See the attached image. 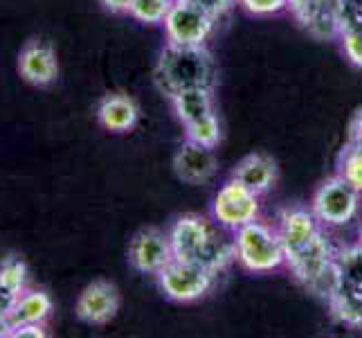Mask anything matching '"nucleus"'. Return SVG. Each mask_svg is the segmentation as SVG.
<instances>
[{"label":"nucleus","instance_id":"obj_1","mask_svg":"<svg viewBox=\"0 0 362 338\" xmlns=\"http://www.w3.org/2000/svg\"><path fill=\"white\" fill-rule=\"evenodd\" d=\"M169 242L176 259L196 261L211 273H223L232 261H236L234 237L228 240L218 230V223L214 219H207L203 215H180L169 228Z\"/></svg>","mask_w":362,"mask_h":338},{"label":"nucleus","instance_id":"obj_2","mask_svg":"<svg viewBox=\"0 0 362 338\" xmlns=\"http://www.w3.org/2000/svg\"><path fill=\"white\" fill-rule=\"evenodd\" d=\"M153 77L158 89L171 99L173 95L192 89L216 91L218 66L205 45H176L167 41L156 64Z\"/></svg>","mask_w":362,"mask_h":338},{"label":"nucleus","instance_id":"obj_3","mask_svg":"<svg viewBox=\"0 0 362 338\" xmlns=\"http://www.w3.org/2000/svg\"><path fill=\"white\" fill-rule=\"evenodd\" d=\"M173 113L185 129L187 140L201 142L207 147H218L221 142V120L216 116L214 91L211 89H192L173 95Z\"/></svg>","mask_w":362,"mask_h":338},{"label":"nucleus","instance_id":"obj_4","mask_svg":"<svg viewBox=\"0 0 362 338\" xmlns=\"http://www.w3.org/2000/svg\"><path fill=\"white\" fill-rule=\"evenodd\" d=\"M236 261L250 273H270L286 264L284 244L277 228L252 221L234 232Z\"/></svg>","mask_w":362,"mask_h":338},{"label":"nucleus","instance_id":"obj_5","mask_svg":"<svg viewBox=\"0 0 362 338\" xmlns=\"http://www.w3.org/2000/svg\"><path fill=\"white\" fill-rule=\"evenodd\" d=\"M156 278H158L160 291L169 300L187 305V303H196V300L205 298L211 291V286H214L218 275L201 264H196V261L173 257Z\"/></svg>","mask_w":362,"mask_h":338},{"label":"nucleus","instance_id":"obj_6","mask_svg":"<svg viewBox=\"0 0 362 338\" xmlns=\"http://www.w3.org/2000/svg\"><path fill=\"white\" fill-rule=\"evenodd\" d=\"M358 208L360 192L338 174L322 181L310 201V212L324 228H340V225L351 223L358 215Z\"/></svg>","mask_w":362,"mask_h":338},{"label":"nucleus","instance_id":"obj_7","mask_svg":"<svg viewBox=\"0 0 362 338\" xmlns=\"http://www.w3.org/2000/svg\"><path fill=\"white\" fill-rule=\"evenodd\" d=\"M259 217V194L247 190L245 185L230 176L228 183L216 192L214 203H211V219L221 228L236 232L243 225L252 223Z\"/></svg>","mask_w":362,"mask_h":338},{"label":"nucleus","instance_id":"obj_8","mask_svg":"<svg viewBox=\"0 0 362 338\" xmlns=\"http://www.w3.org/2000/svg\"><path fill=\"white\" fill-rule=\"evenodd\" d=\"M165 34L169 43L176 45H205L214 32L216 18L187 0H173L165 16Z\"/></svg>","mask_w":362,"mask_h":338},{"label":"nucleus","instance_id":"obj_9","mask_svg":"<svg viewBox=\"0 0 362 338\" xmlns=\"http://www.w3.org/2000/svg\"><path fill=\"white\" fill-rule=\"evenodd\" d=\"M129 264L142 275H158L173 259L169 235L158 228H142L129 242Z\"/></svg>","mask_w":362,"mask_h":338},{"label":"nucleus","instance_id":"obj_10","mask_svg":"<svg viewBox=\"0 0 362 338\" xmlns=\"http://www.w3.org/2000/svg\"><path fill=\"white\" fill-rule=\"evenodd\" d=\"M119 303V291L113 282L95 280L79 293L77 305H74V316L86 325L102 327L117 316Z\"/></svg>","mask_w":362,"mask_h":338},{"label":"nucleus","instance_id":"obj_11","mask_svg":"<svg viewBox=\"0 0 362 338\" xmlns=\"http://www.w3.org/2000/svg\"><path fill=\"white\" fill-rule=\"evenodd\" d=\"M218 169V160L214 154V147H207L201 142L187 140L180 142L178 152L173 154V171L187 185H205L214 179Z\"/></svg>","mask_w":362,"mask_h":338},{"label":"nucleus","instance_id":"obj_12","mask_svg":"<svg viewBox=\"0 0 362 338\" xmlns=\"http://www.w3.org/2000/svg\"><path fill=\"white\" fill-rule=\"evenodd\" d=\"M18 74L39 89L54 84L59 77V59L52 45L43 41H30L18 55Z\"/></svg>","mask_w":362,"mask_h":338},{"label":"nucleus","instance_id":"obj_13","mask_svg":"<svg viewBox=\"0 0 362 338\" xmlns=\"http://www.w3.org/2000/svg\"><path fill=\"white\" fill-rule=\"evenodd\" d=\"M297 23L317 41H333L340 39L346 25L342 0H317V3L306 9Z\"/></svg>","mask_w":362,"mask_h":338},{"label":"nucleus","instance_id":"obj_14","mask_svg":"<svg viewBox=\"0 0 362 338\" xmlns=\"http://www.w3.org/2000/svg\"><path fill=\"white\" fill-rule=\"evenodd\" d=\"M140 120V108L127 93H108L97 104V122L110 133H129Z\"/></svg>","mask_w":362,"mask_h":338},{"label":"nucleus","instance_id":"obj_15","mask_svg":"<svg viewBox=\"0 0 362 338\" xmlns=\"http://www.w3.org/2000/svg\"><path fill=\"white\" fill-rule=\"evenodd\" d=\"M232 179L261 196L270 192L277 183V162L268 154H250L236 162Z\"/></svg>","mask_w":362,"mask_h":338},{"label":"nucleus","instance_id":"obj_16","mask_svg":"<svg viewBox=\"0 0 362 338\" xmlns=\"http://www.w3.org/2000/svg\"><path fill=\"white\" fill-rule=\"evenodd\" d=\"M52 309H54L52 298L43 289H25L16 300L14 311H11V320H14V325H23V322L45 325L47 318L52 316Z\"/></svg>","mask_w":362,"mask_h":338},{"label":"nucleus","instance_id":"obj_17","mask_svg":"<svg viewBox=\"0 0 362 338\" xmlns=\"http://www.w3.org/2000/svg\"><path fill=\"white\" fill-rule=\"evenodd\" d=\"M335 269H338V282L349 289L362 291V246H349L335 250Z\"/></svg>","mask_w":362,"mask_h":338},{"label":"nucleus","instance_id":"obj_18","mask_svg":"<svg viewBox=\"0 0 362 338\" xmlns=\"http://www.w3.org/2000/svg\"><path fill=\"white\" fill-rule=\"evenodd\" d=\"M338 176H342L349 185H354L362 194V149L354 145H344L338 156Z\"/></svg>","mask_w":362,"mask_h":338},{"label":"nucleus","instance_id":"obj_19","mask_svg":"<svg viewBox=\"0 0 362 338\" xmlns=\"http://www.w3.org/2000/svg\"><path fill=\"white\" fill-rule=\"evenodd\" d=\"M173 0H133L129 16L144 25H160L165 23L167 11L171 9Z\"/></svg>","mask_w":362,"mask_h":338},{"label":"nucleus","instance_id":"obj_20","mask_svg":"<svg viewBox=\"0 0 362 338\" xmlns=\"http://www.w3.org/2000/svg\"><path fill=\"white\" fill-rule=\"evenodd\" d=\"M338 41L342 43L344 57L351 61L356 68H362V23L349 21Z\"/></svg>","mask_w":362,"mask_h":338},{"label":"nucleus","instance_id":"obj_21","mask_svg":"<svg viewBox=\"0 0 362 338\" xmlns=\"http://www.w3.org/2000/svg\"><path fill=\"white\" fill-rule=\"evenodd\" d=\"M0 280L7 282L18 293H23L28 289V266H25V261L14 255L3 259L0 261Z\"/></svg>","mask_w":362,"mask_h":338},{"label":"nucleus","instance_id":"obj_22","mask_svg":"<svg viewBox=\"0 0 362 338\" xmlns=\"http://www.w3.org/2000/svg\"><path fill=\"white\" fill-rule=\"evenodd\" d=\"M239 5L252 16H272L288 9V0H239Z\"/></svg>","mask_w":362,"mask_h":338},{"label":"nucleus","instance_id":"obj_23","mask_svg":"<svg viewBox=\"0 0 362 338\" xmlns=\"http://www.w3.org/2000/svg\"><path fill=\"white\" fill-rule=\"evenodd\" d=\"M187 3L201 7L203 11H207L209 16H214L218 21L221 16H226L228 11L239 3V0H187Z\"/></svg>","mask_w":362,"mask_h":338},{"label":"nucleus","instance_id":"obj_24","mask_svg":"<svg viewBox=\"0 0 362 338\" xmlns=\"http://www.w3.org/2000/svg\"><path fill=\"white\" fill-rule=\"evenodd\" d=\"M18 291L11 289L7 282L0 280V316H11V311L16 307V300H18Z\"/></svg>","mask_w":362,"mask_h":338},{"label":"nucleus","instance_id":"obj_25","mask_svg":"<svg viewBox=\"0 0 362 338\" xmlns=\"http://www.w3.org/2000/svg\"><path fill=\"white\" fill-rule=\"evenodd\" d=\"M45 336H47L45 325H41V322H23V325H16L14 334H11V338H45Z\"/></svg>","mask_w":362,"mask_h":338},{"label":"nucleus","instance_id":"obj_26","mask_svg":"<svg viewBox=\"0 0 362 338\" xmlns=\"http://www.w3.org/2000/svg\"><path fill=\"white\" fill-rule=\"evenodd\" d=\"M349 145L362 149V108L354 116L351 124H349Z\"/></svg>","mask_w":362,"mask_h":338},{"label":"nucleus","instance_id":"obj_27","mask_svg":"<svg viewBox=\"0 0 362 338\" xmlns=\"http://www.w3.org/2000/svg\"><path fill=\"white\" fill-rule=\"evenodd\" d=\"M342 7H344L346 23L349 21L362 23V0H342Z\"/></svg>","mask_w":362,"mask_h":338},{"label":"nucleus","instance_id":"obj_28","mask_svg":"<svg viewBox=\"0 0 362 338\" xmlns=\"http://www.w3.org/2000/svg\"><path fill=\"white\" fill-rule=\"evenodd\" d=\"M99 3H102V7L110 11V14H129L133 0H99Z\"/></svg>","mask_w":362,"mask_h":338},{"label":"nucleus","instance_id":"obj_29","mask_svg":"<svg viewBox=\"0 0 362 338\" xmlns=\"http://www.w3.org/2000/svg\"><path fill=\"white\" fill-rule=\"evenodd\" d=\"M317 3V0H288V9H291V14L295 16V21L304 14L306 9H310Z\"/></svg>","mask_w":362,"mask_h":338},{"label":"nucleus","instance_id":"obj_30","mask_svg":"<svg viewBox=\"0 0 362 338\" xmlns=\"http://www.w3.org/2000/svg\"><path fill=\"white\" fill-rule=\"evenodd\" d=\"M14 320H11V316H0V338H11V334H14Z\"/></svg>","mask_w":362,"mask_h":338},{"label":"nucleus","instance_id":"obj_31","mask_svg":"<svg viewBox=\"0 0 362 338\" xmlns=\"http://www.w3.org/2000/svg\"><path fill=\"white\" fill-rule=\"evenodd\" d=\"M358 244L362 246V225H360V232H358Z\"/></svg>","mask_w":362,"mask_h":338}]
</instances>
